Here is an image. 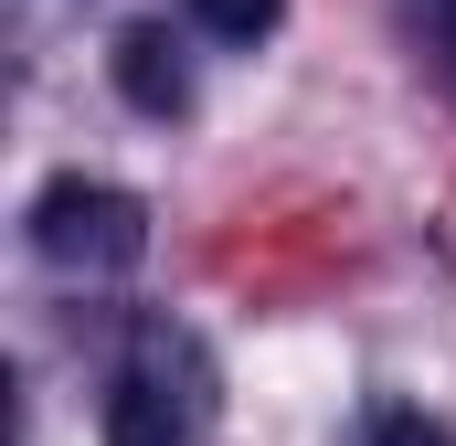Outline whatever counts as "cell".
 Returning <instances> with one entry per match:
<instances>
[{
    "label": "cell",
    "instance_id": "1",
    "mask_svg": "<svg viewBox=\"0 0 456 446\" xmlns=\"http://www.w3.org/2000/svg\"><path fill=\"white\" fill-rule=\"evenodd\" d=\"M213 425V361L202 340L170 330V319H138L127 361L107 383V446H202Z\"/></svg>",
    "mask_w": 456,
    "mask_h": 446
},
{
    "label": "cell",
    "instance_id": "2",
    "mask_svg": "<svg viewBox=\"0 0 456 446\" xmlns=\"http://www.w3.org/2000/svg\"><path fill=\"white\" fill-rule=\"evenodd\" d=\"M32 244H43L64 277H117V266L149 255V213H138V192H117V181H53V192L32 202Z\"/></svg>",
    "mask_w": 456,
    "mask_h": 446
},
{
    "label": "cell",
    "instance_id": "3",
    "mask_svg": "<svg viewBox=\"0 0 456 446\" xmlns=\"http://www.w3.org/2000/svg\"><path fill=\"white\" fill-rule=\"evenodd\" d=\"M117 96H127L138 117H181L191 107V64H181V43H170L159 21L117 32Z\"/></svg>",
    "mask_w": 456,
    "mask_h": 446
},
{
    "label": "cell",
    "instance_id": "4",
    "mask_svg": "<svg viewBox=\"0 0 456 446\" xmlns=\"http://www.w3.org/2000/svg\"><path fill=\"white\" fill-rule=\"evenodd\" d=\"M191 11H202V32L255 43V32H276V11H287V0H191Z\"/></svg>",
    "mask_w": 456,
    "mask_h": 446
},
{
    "label": "cell",
    "instance_id": "5",
    "mask_svg": "<svg viewBox=\"0 0 456 446\" xmlns=\"http://www.w3.org/2000/svg\"><path fill=\"white\" fill-rule=\"evenodd\" d=\"M371 446H456L446 425H425V415H403V404H393V415H371Z\"/></svg>",
    "mask_w": 456,
    "mask_h": 446
},
{
    "label": "cell",
    "instance_id": "6",
    "mask_svg": "<svg viewBox=\"0 0 456 446\" xmlns=\"http://www.w3.org/2000/svg\"><path fill=\"white\" fill-rule=\"evenodd\" d=\"M436 11V54H446V75H456V0H425Z\"/></svg>",
    "mask_w": 456,
    "mask_h": 446
}]
</instances>
